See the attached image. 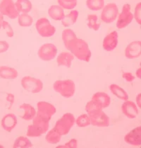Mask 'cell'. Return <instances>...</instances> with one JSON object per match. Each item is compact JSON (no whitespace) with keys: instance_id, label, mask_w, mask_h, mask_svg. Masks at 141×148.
Returning a JSON list of instances; mask_svg holds the SVG:
<instances>
[{"instance_id":"obj_44","label":"cell","mask_w":141,"mask_h":148,"mask_svg":"<svg viewBox=\"0 0 141 148\" xmlns=\"http://www.w3.org/2000/svg\"><path fill=\"white\" fill-rule=\"evenodd\" d=\"M0 147H4L2 145H0Z\"/></svg>"},{"instance_id":"obj_31","label":"cell","mask_w":141,"mask_h":148,"mask_svg":"<svg viewBox=\"0 0 141 148\" xmlns=\"http://www.w3.org/2000/svg\"><path fill=\"white\" fill-rule=\"evenodd\" d=\"M18 24L21 26L28 27V26H31L33 24V19L31 16L28 15V14L23 13L18 16Z\"/></svg>"},{"instance_id":"obj_24","label":"cell","mask_w":141,"mask_h":148,"mask_svg":"<svg viewBox=\"0 0 141 148\" xmlns=\"http://www.w3.org/2000/svg\"><path fill=\"white\" fill-rule=\"evenodd\" d=\"M109 89L113 94L118 97L119 99L123 101H127L128 99V94L126 91L119 85L116 84H112L109 86Z\"/></svg>"},{"instance_id":"obj_37","label":"cell","mask_w":141,"mask_h":148,"mask_svg":"<svg viewBox=\"0 0 141 148\" xmlns=\"http://www.w3.org/2000/svg\"><path fill=\"white\" fill-rule=\"evenodd\" d=\"M78 143L76 139H71L70 141H68L66 144L64 145H59L57 147H77Z\"/></svg>"},{"instance_id":"obj_4","label":"cell","mask_w":141,"mask_h":148,"mask_svg":"<svg viewBox=\"0 0 141 148\" xmlns=\"http://www.w3.org/2000/svg\"><path fill=\"white\" fill-rule=\"evenodd\" d=\"M76 123V119L73 114L66 113L56 123L54 128L61 135H66L69 133L70 128Z\"/></svg>"},{"instance_id":"obj_23","label":"cell","mask_w":141,"mask_h":148,"mask_svg":"<svg viewBox=\"0 0 141 148\" xmlns=\"http://www.w3.org/2000/svg\"><path fill=\"white\" fill-rule=\"evenodd\" d=\"M76 38H77V37L72 30L66 28V29L64 30L62 32V39H63L64 45L66 49H69L70 44Z\"/></svg>"},{"instance_id":"obj_36","label":"cell","mask_w":141,"mask_h":148,"mask_svg":"<svg viewBox=\"0 0 141 148\" xmlns=\"http://www.w3.org/2000/svg\"><path fill=\"white\" fill-rule=\"evenodd\" d=\"M141 3L139 2L138 4L136 5V9H135V14L134 17L136 18V21L139 25L141 24Z\"/></svg>"},{"instance_id":"obj_30","label":"cell","mask_w":141,"mask_h":148,"mask_svg":"<svg viewBox=\"0 0 141 148\" xmlns=\"http://www.w3.org/2000/svg\"><path fill=\"white\" fill-rule=\"evenodd\" d=\"M87 26L94 31H98L100 28V23L98 22V17L96 14H90L87 18Z\"/></svg>"},{"instance_id":"obj_1","label":"cell","mask_w":141,"mask_h":148,"mask_svg":"<svg viewBox=\"0 0 141 148\" xmlns=\"http://www.w3.org/2000/svg\"><path fill=\"white\" fill-rule=\"evenodd\" d=\"M68 50H70L72 54L80 60L88 62L91 58V52L89 49L87 42L84 40L78 38L70 44Z\"/></svg>"},{"instance_id":"obj_40","label":"cell","mask_w":141,"mask_h":148,"mask_svg":"<svg viewBox=\"0 0 141 148\" xmlns=\"http://www.w3.org/2000/svg\"><path fill=\"white\" fill-rule=\"evenodd\" d=\"M7 100H9V101L11 102V104L12 105V103H13L14 100V97L13 94H8Z\"/></svg>"},{"instance_id":"obj_25","label":"cell","mask_w":141,"mask_h":148,"mask_svg":"<svg viewBox=\"0 0 141 148\" xmlns=\"http://www.w3.org/2000/svg\"><path fill=\"white\" fill-rule=\"evenodd\" d=\"M78 12L77 10L71 11L69 14L66 16H64V17L62 19V25L65 27H68L71 25L74 24L78 19Z\"/></svg>"},{"instance_id":"obj_3","label":"cell","mask_w":141,"mask_h":148,"mask_svg":"<svg viewBox=\"0 0 141 148\" xmlns=\"http://www.w3.org/2000/svg\"><path fill=\"white\" fill-rule=\"evenodd\" d=\"M53 88L57 93H59L65 98H70L74 95L75 84L70 79L57 80L53 84Z\"/></svg>"},{"instance_id":"obj_28","label":"cell","mask_w":141,"mask_h":148,"mask_svg":"<svg viewBox=\"0 0 141 148\" xmlns=\"http://www.w3.org/2000/svg\"><path fill=\"white\" fill-rule=\"evenodd\" d=\"M61 138H62V135L59 134L54 128H52L51 130H49L45 137L46 141L50 144H56L60 142Z\"/></svg>"},{"instance_id":"obj_10","label":"cell","mask_w":141,"mask_h":148,"mask_svg":"<svg viewBox=\"0 0 141 148\" xmlns=\"http://www.w3.org/2000/svg\"><path fill=\"white\" fill-rule=\"evenodd\" d=\"M0 13L12 19L16 18L19 16V12L17 10L13 0H2L0 3Z\"/></svg>"},{"instance_id":"obj_22","label":"cell","mask_w":141,"mask_h":148,"mask_svg":"<svg viewBox=\"0 0 141 148\" xmlns=\"http://www.w3.org/2000/svg\"><path fill=\"white\" fill-rule=\"evenodd\" d=\"M21 109L24 110V114L22 116V119L25 121H31L34 119L36 116V111L34 107L31 104L23 103L19 106Z\"/></svg>"},{"instance_id":"obj_5","label":"cell","mask_w":141,"mask_h":148,"mask_svg":"<svg viewBox=\"0 0 141 148\" xmlns=\"http://www.w3.org/2000/svg\"><path fill=\"white\" fill-rule=\"evenodd\" d=\"M21 85L23 89L33 94L40 92L43 89V83L41 80L30 76L22 78Z\"/></svg>"},{"instance_id":"obj_41","label":"cell","mask_w":141,"mask_h":148,"mask_svg":"<svg viewBox=\"0 0 141 148\" xmlns=\"http://www.w3.org/2000/svg\"><path fill=\"white\" fill-rule=\"evenodd\" d=\"M140 99H141V94H139L137 96V98H136V102H137V104L139 108L141 107V102H140Z\"/></svg>"},{"instance_id":"obj_2","label":"cell","mask_w":141,"mask_h":148,"mask_svg":"<svg viewBox=\"0 0 141 148\" xmlns=\"http://www.w3.org/2000/svg\"><path fill=\"white\" fill-rule=\"evenodd\" d=\"M33 125L28 127L27 136L31 138L40 137L42 134H45L48 130L49 127V121L41 119L37 116H35Z\"/></svg>"},{"instance_id":"obj_16","label":"cell","mask_w":141,"mask_h":148,"mask_svg":"<svg viewBox=\"0 0 141 148\" xmlns=\"http://www.w3.org/2000/svg\"><path fill=\"white\" fill-rule=\"evenodd\" d=\"M122 112L128 119H135L138 114V110L134 102L126 101L121 106Z\"/></svg>"},{"instance_id":"obj_35","label":"cell","mask_w":141,"mask_h":148,"mask_svg":"<svg viewBox=\"0 0 141 148\" xmlns=\"http://www.w3.org/2000/svg\"><path fill=\"white\" fill-rule=\"evenodd\" d=\"M1 28H2L3 29L5 30L7 36H9V37H13L14 34V31L13 29H12V26H10V24H9L7 21H1V23H0V29H1Z\"/></svg>"},{"instance_id":"obj_29","label":"cell","mask_w":141,"mask_h":148,"mask_svg":"<svg viewBox=\"0 0 141 148\" xmlns=\"http://www.w3.org/2000/svg\"><path fill=\"white\" fill-rule=\"evenodd\" d=\"M86 5L90 10H101L104 7V0H87Z\"/></svg>"},{"instance_id":"obj_6","label":"cell","mask_w":141,"mask_h":148,"mask_svg":"<svg viewBox=\"0 0 141 148\" xmlns=\"http://www.w3.org/2000/svg\"><path fill=\"white\" fill-rule=\"evenodd\" d=\"M35 27L38 34L42 37H51L55 34L56 28L50 23L47 18H41L35 23Z\"/></svg>"},{"instance_id":"obj_14","label":"cell","mask_w":141,"mask_h":148,"mask_svg":"<svg viewBox=\"0 0 141 148\" xmlns=\"http://www.w3.org/2000/svg\"><path fill=\"white\" fill-rule=\"evenodd\" d=\"M89 117L90 123L94 126L107 127L110 124V119L102 111Z\"/></svg>"},{"instance_id":"obj_27","label":"cell","mask_w":141,"mask_h":148,"mask_svg":"<svg viewBox=\"0 0 141 148\" xmlns=\"http://www.w3.org/2000/svg\"><path fill=\"white\" fill-rule=\"evenodd\" d=\"M85 111L88 113L89 116H91L102 111V108L96 102L90 101L86 104Z\"/></svg>"},{"instance_id":"obj_38","label":"cell","mask_w":141,"mask_h":148,"mask_svg":"<svg viewBox=\"0 0 141 148\" xmlns=\"http://www.w3.org/2000/svg\"><path fill=\"white\" fill-rule=\"evenodd\" d=\"M9 48V43L7 41H0V53H5Z\"/></svg>"},{"instance_id":"obj_21","label":"cell","mask_w":141,"mask_h":148,"mask_svg":"<svg viewBox=\"0 0 141 148\" xmlns=\"http://www.w3.org/2000/svg\"><path fill=\"white\" fill-rule=\"evenodd\" d=\"M48 14H49V17L56 21L62 20L65 16L63 8L58 5L51 6L48 9Z\"/></svg>"},{"instance_id":"obj_34","label":"cell","mask_w":141,"mask_h":148,"mask_svg":"<svg viewBox=\"0 0 141 148\" xmlns=\"http://www.w3.org/2000/svg\"><path fill=\"white\" fill-rule=\"evenodd\" d=\"M59 6L66 9H73L77 5V0H57Z\"/></svg>"},{"instance_id":"obj_39","label":"cell","mask_w":141,"mask_h":148,"mask_svg":"<svg viewBox=\"0 0 141 148\" xmlns=\"http://www.w3.org/2000/svg\"><path fill=\"white\" fill-rule=\"evenodd\" d=\"M123 78H124L128 82H131L135 79V77L134 75L131 73V72H123V75H122Z\"/></svg>"},{"instance_id":"obj_13","label":"cell","mask_w":141,"mask_h":148,"mask_svg":"<svg viewBox=\"0 0 141 148\" xmlns=\"http://www.w3.org/2000/svg\"><path fill=\"white\" fill-rule=\"evenodd\" d=\"M141 54V42H131L128 44L125 50V56L128 59H136L139 58Z\"/></svg>"},{"instance_id":"obj_17","label":"cell","mask_w":141,"mask_h":148,"mask_svg":"<svg viewBox=\"0 0 141 148\" xmlns=\"http://www.w3.org/2000/svg\"><path fill=\"white\" fill-rule=\"evenodd\" d=\"M1 127L7 132H12V130L16 126L17 118L14 113H9L4 116L1 123Z\"/></svg>"},{"instance_id":"obj_20","label":"cell","mask_w":141,"mask_h":148,"mask_svg":"<svg viewBox=\"0 0 141 148\" xmlns=\"http://www.w3.org/2000/svg\"><path fill=\"white\" fill-rule=\"evenodd\" d=\"M18 77V72L16 69L7 66L0 67V77L4 79H14Z\"/></svg>"},{"instance_id":"obj_9","label":"cell","mask_w":141,"mask_h":148,"mask_svg":"<svg viewBox=\"0 0 141 148\" xmlns=\"http://www.w3.org/2000/svg\"><path fill=\"white\" fill-rule=\"evenodd\" d=\"M37 117L50 121L53 115L56 113V108L54 105L45 101H39L37 103Z\"/></svg>"},{"instance_id":"obj_26","label":"cell","mask_w":141,"mask_h":148,"mask_svg":"<svg viewBox=\"0 0 141 148\" xmlns=\"http://www.w3.org/2000/svg\"><path fill=\"white\" fill-rule=\"evenodd\" d=\"M15 5L18 12L24 14L29 13L32 9V4L30 0H17Z\"/></svg>"},{"instance_id":"obj_8","label":"cell","mask_w":141,"mask_h":148,"mask_svg":"<svg viewBox=\"0 0 141 148\" xmlns=\"http://www.w3.org/2000/svg\"><path fill=\"white\" fill-rule=\"evenodd\" d=\"M134 14L131 12V6L128 4H125L122 8L121 13L118 17L117 27L119 29H123L131 23L134 19Z\"/></svg>"},{"instance_id":"obj_15","label":"cell","mask_w":141,"mask_h":148,"mask_svg":"<svg viewBox=\"0 0 141 148\" xmlns=\"http://www.w3.org/2000/svg\"><path fill=\"white\" fill-rule=\"evenodd\" d=\"M118 44V34L116 31L108 34L103 40V48L107 52H112Z\"/></svg>"},{"instance_id":"obj_7","label":"cell","mask_w":141,"mask_h":148,"mask_svg":"<svg viewBox=\"0 0 141 148\" xmlns=\"http://www.w3.org/2000/svg\"><path fill=\"white\" fill-rule=\"evenodd\" d=\"M119 14V9L114 3H109L103 7L101 14V20L106 23H111L117 18Z\"/></svg>"},{"instance_id":"obj_42","label":"cell","mask_w":141,"mask_h":148,"mask_svg":"<svg viewBox=\"0 0 141 148\" xmlns=\"http://www.w3.org/2000/svg\"><path fill=\"white\" fill-rule=\"evenodd\" d=\"M140 71H141V69L139 68L138 70H137V72H136V75H137V77L138 78H140Z\"/></svg>"},{"instance_id":"obj_19","label":"cell","mask_w":141,"mask_h":148,"mask_svg":"<svg viewBox=\"0 0 141 148\" xmlns=\"http://www.w3.org/2000/svg\"><path fill=\"white\" fill-rule=\"evenodd\" d=\"M73 59H74V56L72 53H68V52H62L57 57L56 62L59 66H65L66 67H70Z\"/></svg>"},{"instance_id":"obj_12","label":"cell","mask_w":141,"mask_h":148,"mask_svg":"<svg viewBox=\"0 0 141 148\" xmlns=\"http://www.w3.org/2000/svg\"><path fill=\"white\" fill-rule=\"evenodd\" d=\"M124 140L126 143L131 145L140 147L141 145V127H136L126 134L124 137Z\"/></svg>"},{"instance_id":"obj_33","label":"cell","mask_w":141,"mask_h":148,"mask_svg":"<svg viewBox=\"0 0 141 148\" xmlns=\"http://www.w3.org/2000/svg\"><path fill=\"white\" fill-rule=\"evenodd\" d=\"M76 125L78 127H87L91 124L90 123V119L89 116L86 114H83L80 116L76 121Z\"/></svg>"},{"instance_id":"obj_32","label":"cell","mask_w":141,"mask_h":148,"mask_svg":"<svg viewBox=\"0 0 141 148\" xmlns=\"http://www.w3.org/2000/svg\"><path fill=\"white\" fill-rule=\"evenodd\" d=\"M33 145L31 143L30 140L26 137L20 136L15 140L13 147H31Z\"/></svg>"},{"instance_id":"obj_11","label":"cell","mask_w":141,"mask_h":148,"mask_svg":"<svg viewBox=\"0 0 141 148\" xmlns=\"http://www.w3.org/2000/svg\"><path fill=\"white\" fill-rule=\"evenodd\" d=\"M57 54V49L52 43H46L42 45L38 50V57L42 60L50 61L54 59Z\"/></svg>"},{"instance_id":"obj_18","label":"cell","mask_w":141,"mask_h":148,"mask_svg":"<svg viewBox=\"0 0 141 148\" xmlns=\"http://www.w3.org/2000/svg\"><path fill=\"white\" fill-rule=\"evenodd\" d=\"M92 101L98 103L102 108H104L109 106L111 103V98L106 93L98 92L92 96Z\"/></svg>"},{"instance_id":"obj_43","label":"cell","mask_w":141,"mask_h":148,"mask_svg":"<svg viewBox=\"0 0 141 148\" xmlns=\"http://www.w3.org/2000/svg\"><path fill=\"white\" fill-rule=\"evenodd\" d=\"M4 21V16H3V15L0 13V23H1V21Z\"/></svg>"}]
</instances>
